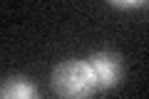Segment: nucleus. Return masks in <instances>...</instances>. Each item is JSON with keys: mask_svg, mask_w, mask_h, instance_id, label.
Instances as JSON below:
<instances>
[{"mask_svg": "<svg viewBox=\"0 0 149 99\" xmlns=\"http://www.w3.org/2000/svg\"><path fill=\"white\" fill-rule=\"evenodd\" d=\"M55 94L62 99H90L97 92V82L85 60H65L50 74Z\"/></svg>", "mask_w": 149, "mask_h": 99, "instance_id": "1", "label": "nucleus"}, {"mask_svg": "<svg viewBox=\"0 0 149 99\" xmlns=\"http://www.w3.org/2000/svg\"><path fill=\"white\" fill-rule=\"evenodd\" d=\"M85 62L90 64L92 74H95L97 89H114L124 77V62L117 52L100 50V52H92Z\"/></svg>", "mask_w": 149, "mask_h": 99, "instance_id": "2", "label": "nucleus"}, {"mask_svg": "<svg viewBox=\"0 0 149 99\" xmlns=\"http://www.w3.org/2000/svg\"><path fill=\"white\" fill-rule=\"evenodd\" d=\"M0 99H40V92L27 77H8L0 84Z\"/></svg>", "mask_w": 149, "mask_h": 99, "instance_id": "3", "label": "nucleus"}]
</instances>
